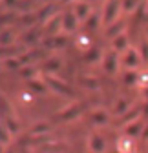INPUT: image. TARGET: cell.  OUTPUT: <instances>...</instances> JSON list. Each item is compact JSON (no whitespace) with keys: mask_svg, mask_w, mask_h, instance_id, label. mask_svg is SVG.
I'll return each mask as SVG.
<instances>
[{"mask_svg":"<svg viewBox=\"0 0 148 153\" xmlns=\"http://www.w3.org/2000/svg\"><path fill=\"white\" fill-rule=\"evenodd\" d=\"M119 11H123L121 0H106L104 9H102V24L112 26L115 20H119Z\"/></svg>","mask_w":148,"mask_h":153,"instance_id":"1","label":"cell"},{"mask_svg":"<svg viewBox=\"0 0 148 153\" xmlns=\"http://www.w3.org/2000/svg\"><path fill=\"white\" fill-rule=\"evenodd\" d=\"M141 60L143 59H141V55H139V49H134V48L126 49L123 53V56H121V64L126 69H137L141 66Z\"/></svg>","mask_w":148,"mask_h":153,"instance_id":"2","label":"cell"},{"mask_svg":"<svg viewBox=\"0 0 148 153\" xmlns=\"http://www.w3.org/2000/svg\"><path fill=\"white\" fill-rule=\"evenodd\" d=\"M119 62H121V59L117 56V53H115V51L104 53V56H102V68H104V71H106V73H110V75H114V73L117 71Z\"/></svg>","mask_w":148,"mask_h":153,"instance_id":"3","label":"cell"},{"mask_svg":"<svg viewBox=\"0 0 148 153\" xmlns=\"http://www.w3.org/2000/svg\"><path fill=\"white\" fill-rule=\"evenodd\" d=\"M73 13H75V16L79 18V22H86L88 16L91 15L90 2H86V0H77V2L73 4Z\"/></svg>","mask_w":148,"mask_h":153,"instance_id":"4","label":"cell"},{"mask_svg":"<svg viewBox=\"0 0 148 153\" xmlns=\"http://www.w3.org/2000/svg\"><path fill=\"white\" fill-rule=\"evenodd\" d=\"M79 26V18L75 16V13L73 11H68L62 15V31L66 33H71V31H75Z\"/></svg>","mask_w":148,"mask_h":153,"instance_id":"5","label":"cell"},{"mask_svg":"<svg viewBox=\"0 0 148 153\" xmlns=\"http://www.w3.org/2000/svg\"><path fill=\"white\" fill-rule=\"evenodd\" d=\"M112 48H114V51L115 53H124L126 49H130V42H128V36L124 35V33H121L119 36H115L114 40H112Z\"/></svg>","mask_w":148,"mask_h":153,"instance_id":"6","label":"cell"},{"mask_svg":"<svg viewBox=\"0 0 148 153\" xmlns=\"http://www.w3.org/2000/svg\"><path fill=\"white\" fill-rule=\"evenodd\" d=\"M143 129H144V126H143L141 120H132L130 124L124 126V135L126 137H141Z\"/></svg>","mask_w":148,"mask_h":153,"instance_id":"7","label":"cell"},{"mask_svg":"<svg viewBox=\"0 0 148 153\" xmlns=\"http://www.w3.org/2000/svg\"><path fill=\"white\" fill-rule=\"evenodd\" d=\"M88 146H90V149L93 151V153H104V149H106V146H104V139H102L101 135H97V133L90 135V139H88Z\"/></svg>","mask_w":148,"mask_h":153,"instance_id":"8","label":"cell"},{"mask_svg":"<svg viewBox=\"0 0 148 153\" xmlns=\"http://www.w3.org/2000/svg\"><path fill=\"white\" fill-rule=\"evenodd\" d=\"M101 24H102V13H91V15L88 16V20L84 22V26H86V29H88V31L97 29Z\"/></svg>","mask_w":148,"mask_h":153,"instance_id":"9","label":"cell"},{"mask_svg":"<svg viewBox=\"0 0 148 153\" xmlns=\"http://www.w3.org/2000/svg\"><path fill=\"white\" fill-rule=\"evenodd\" d=\"M91 120H93V124H106L110 120V115L106 109H93V113H91Z\"/></svg>","mask_w":148,"mask_h":153,"instance_id":"10","label":"cell"},{"mask_svg":"<svg viewBox=\"0 0 148 153\" xmlns=\"http://www.w3.org/2000/svg\"><path fill=\"white\" fill-rule=\"evenodd\" d=\"M18 73H20V76H22V79H26V80H33V79H37V68L31 66V64L22 66L20 69H18Z\"/></svg>","mask_w":148,"mask_h":153,"instance_id":"11","label":"cell"},{"mask_svg":"<svg viewBox=\"0 0 148 153\" xmlns=\"http://www.w3.org/2000/svg\"><path fill=\"white\" fill-rule=\"evenodd\" d=\"M123 82H124L126 86H135V84H139V73L134 71V69L124 71V75H123Z\"/></svg>","mask_w":148,"mask_h":153,"instance_id":"12","label":"cell"},{"mask_svg":"<svg viewBox=\"0 0 148 153\" xmlns=\"http://www.w3.org/2000/svg\"><path fill=\"white\" fill-rule=\"evenodd\" d=\"M48 84L53 88V89H57V91H61V93H71L68 88H66V82H62V80H59V79H55V76H48Z\"/></svg>","mask_w":148,"mask_h":153,"instance_id":"13","label":"cell"},{"mask_svg":"<svg viewBox=\"0 0 148 153\" xmlns=\"http://www.w3.org/2000/svg\"><path fill=\"white\" fill-rule=\"evenodd\" d=\"M121 27H124V22H123V20H115L112 26H110V29H106V36H110V38L114 40L115 36H119V35L123 33Z\"/></svg>","mask_w":148,"mask_h":153,"instance_id":"14","label":"cell"},{"mask_svg":"<svg viewBox=\"0 0 148 153\" xmlns=\"http://www.w3.org/2000/svg\"><path fill=\"white\" fill-rule=\"evenodd\" d=\"M101 56H104V55L101 53L99 48H88V51L84 53V60L86 62H97Z\"/></svg>","mask_w":148,"mask_h":153,"instance_id":"15","label":"cell"},{"mask_svg":"<svg viewBox=\"0 0 148 153\" xmlns=\"http://www.w3.org/2000/svg\"><path fill=\"white\" fill-rule=\"evenodd\" d=\"M139 0H121V9L124 13H132V11H137L139 7Z\"/></svg>","mask_w":148,"mask_h":153,"instance_id":"16","label":"cell"},{"mask_svg":"<svg viewBox=\"0 0 148 153\" xmlns=\"http://www.w3.org/2000/svg\"><path fill=\"white\" fill-rule=\"evenodd\" d=\"M53 9H55V7H53V6H49V4H48V6H44L42 9H39V13H37V18H40V20H46L48 16H49V18H53V16H55V15H53Z\"/></svg>","mask_w":148,"mask_h":153,"instance_id":"17","label":"cell"},{"mask_svg":"<svg viewBox=\"0 0 148 153\" xmlns=\"http://www.w3.org/2000/svg\"><path fill=\"white\" fill-rule=\"evenodd\" d=\"M13 40H15V33H13L9 27H6V29L2 31V44H4V48L11 46V44H13Z\"/></svg>","mask_w":148,"mask_h":153,"instance_id":"18","label":"cell"},{"mask_svg":"<svg viewBox=\"0 0 148 153\" xmlns=\"http://www.w3.org/2000/svg\"><path fill=\"white\" fill-rule=\"evenodd\" d=\"M28 86H29L31 91H37V93H44V91H46V84L40 82V80H37V79L28 80Z\"/></svg>","mask_w":148,"mask_h":153,"instance_id":"19","label":"cell"},{"mask_svg":"<svg viewBox=\"0 0 148 153\" xmlns=\"http://www.w3.org/2000/svg\"><path fill=\"white\" fill-rule=\"evenodd\" d=\"M39 36H40V35H39V31H37L35 27H29V29H28V33L24 35L22 40H24L26 44H31V42H35V40H39Z\"/></svg>","mask_w":148,"mask_h":153,"instance_id":"20","label":"cell"},{"mask_svg":"<svg viewBox=\"0 0 148 153\" xmlns=\"http://www.w3.org/2000/svg\"><path fill=\"white\" fill-rule=\"evenodd\" d=\"M117 151H119V153H130V151H132L130 140H128V139H119V140H117Z\"/></svg>","mask_w":148,"mask_h":153,"instance_id":"21","label":"cell"},{"mask_svg":"<svg viewBox=\"0 0 148 153\" xmlns=\"http://www.w3.org/2000/svg\"><path fill=\"white\" fill-rule=\"evenodd\" d=\"M48 129H49V124H46V122H39V124L31 126V133H33V135H40V133H46Z\"/></svg>","mask_w":148,"mask_h":153,"instance_id":"22","label":"cell"},{"mask_svg":"<svg viewBox=\"0 0 148 153\" xmlns=\"http://www.w3.org/2000/svg\"><path fill=\"white\" fill-rule=\"evenodd\" d=\"M4 126L11 131V133H16L18 131V124H16V120L11 117V115H6V120H4Z\"/></svg>","mask_w":148,"mask_h":153,"instance_id":"23","label":"cell"},{"mask_svg":"<svg viewBox=\"0 0 148 153\" xmlns=\"http://www.w3.org/2000/svg\"><path fill=\"white\" fill-rule=\"evenodd\" d=\"M59 68H61V60H59V59H55V56H51V59L46 62V69L51 71V73H55Z\"/></svg>","mask_w":148,"mask_h":153,"instance_id":"24","label":"cell"},{"mask_svg":"<svg viewBox=\"0 0 148 153\" xmlns=\"http://www.w3.org/2000/svg\"><path fill=\"white\" fill-rule=\"evenodd\" d=\"M126 109H128V100L121 99V100H117V104H115V109H114V113H115V115H121V113H126Z\"/></svg>","mask_w":148,"mask_h":153,"instance_id":"25","label":"cell"},{"mask_svg":"<svg viewBox=\"0 0 148 153\" xmlns=\"http://www.w3.org/2000/svg\"><path fill=\"white\" fill-rule=\"evenodd\" d=\"M139 55H141L143 62H148V40H143L139 44Z\"/></svg>","mask_w":148,"mask_h":153,"instance_id":"26","label":"cell"},{"mask_svg":"<svg viewBox=\"0 0 148 153\" xmlns=\"http://www.w3.org/2000/svg\"><path fill=\"white\" fill-rule=\"evenodd\" d=\"M66 42H68L66 35H64V36H62V35L53 36V48H64V46H66Z\"/></svg>","mask_w":148,"mask_h":153,"instance_id":"27","label":"cell"},{"mask_svg":"<svg viewBox=\"0 0 148 153\" xmlns=\"http://www.w3.org/2000/svg\"><path fill=\"white\" fill-rule=\"evenodd\" d=\"M77 115H79V108H77V106H71L70 109H66V111H64V115H62V117L68 120V119H73V117H77Z\"/></svg>","mask_w":148,"mask_h":153,"instance_id":"28","label":"cell"},{"mask_svg":"<svg viewBox=\"0 0 148 153\" xmlns=\"http://www.w3.org/2000/svg\"><path fill=\"white\" fill-rule=\"evenodd\" d=\"M9 133H11V131H9L6 126H2V135H0V140H2V146H7V144H9V140H11Z\"/></svg>","mask_w":148,"mask_h":153,"instance_id":"29","label":"cell"},{"mask_svg":"<svg viewBox=\"0 0 148 153\" xmlns=\"http://www.w3.org/2000/svg\"><path fill=\"white\" fill-rule=\"evenodd\" d=\"M82 84L86 88H97V80L95 79H82Z\"/></svg>","mask_w":148,"mask_h":153,"instance_id":"30","label":"cell"},{"mask_svg":"<svg viewBox=\"0 0 148 153\" xmlns=\"http://www.w3.org/2000/svg\"><path fill=\"white\" fill-rule=\"evenodd\" d=\"M79 42H81V44H84V46H88V42H90V38H88L86 35H82V36H79V40H77V44H79Z\"/></svg>","mask_w":148,"mask_h":153,"instance_id":"31","label":"cell"},{"mask_svg":"<svg viewBox=\"0 0 148 153\" xmlns=\"http://www.w3.org/2000/svg\"><path fill=\"white\" fill-rule=\"evenodd\" d=\"M11 18H13V15H9V13H7V15H4V16H2V24H4V26H6V24H9V22H11Z\"/></svg>","mask_w":148,"mask_h":153,"instance_id":"32","label":"cell"},{"mask_svg":"<svg viewBox=\"0 0 148 153\" xmlns=\"http://www.w3.org/2000/svg\"><path fill=\"white\" fill-rule=\"evenodd\" d=\"M15 4H18V0H4V6H6V7H11V6H15Z\"/></svg>","mask_w":148,"mask_h":153,"instance_id":"33","label":"cell"},{"mask_svg":"<svg viewBox=\"0 0 148 153\" xmlns=\"http://www.w3.org/2000/svg\"><path fill=\"white\" fill-rule=\"evenodd\" d=\"M141 137H143V140H148V124L144 126V129H143V135H141Z\"/></svg>","mask_w":148,"mask_h":153,"instance_id":"34","label":"cell"},{"mask_svg":"<svg viewBox=\"0 0 148 153\" xmlns=\"http://www.w3.org/2000/svg\"><path fill=\"white\" fill-rule=\"evenodd\" d=\"M22 99H24V102H31V95H28V93H22Z\"/></svg>","mask_w":148,"mask_h":153,"instance_id":"35","label":"cell"},{"mask_svg":"<svg viewBox=\"0 0 148 153\" xmlns=\"http://www.w3.org/2000/svg\"><path fill=\"white\" fill-rule=\"evenodd\" d=\"M143 115H144V117H148V100H146V108L143 109Z\"/></svg>","mask_w":148,"mask_h":153,"instance_id":"36","label":"cell"},{"mask_svg":"<svg viewBox=\"0 0 148 153\" xmlns=\"http://www.w3.org/2000/svg\"><path fill=\"white\" fill-rule=\"evenodd\" d=\"M144 7H146V15H148V0L144 2Z\"/></svg>","mask_w":148,"mask_h":153,"instance_id":"37","label":"cell"},{"mask_svg":"<svg viewBox=\"0 0 148 153\" xmlns=\"http://www.w3.org/2000/svg\"><path fill=\"white\" fill-rule=\"evenodd\" d=\"M146 35H148V26H146Z\"/></svg>","mask_w":148,"mask_h":153,"instance_id":"38","label":"cell"}]
</instances>
